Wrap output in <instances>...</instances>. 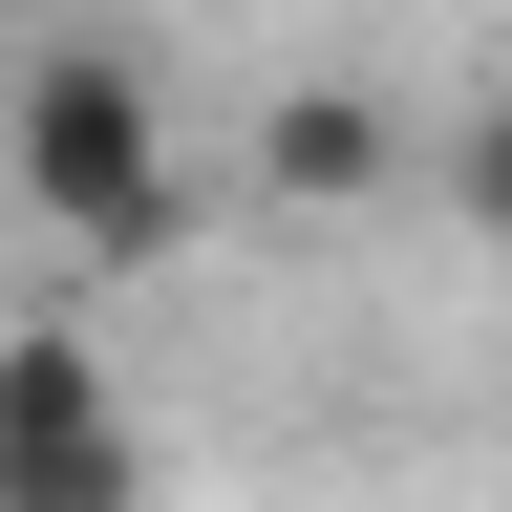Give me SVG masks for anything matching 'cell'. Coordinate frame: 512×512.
I'll return each instance as SVG.
<instances>
[{
    "instance_id": "obj_2",
    "label": "cell",
    "mask_w": 512,
    "mask_h": 512,
    "mask_svg": "<svg viewBox=\"0 0 512 512\" xmlns=\"http://www.w3.org/2000/svg\"><path fill=\"white\" fill-rule=\"evenodd\" d=\"M0 512H150V427L107 406L86 320H22L0 342Z\"/></svg>"
},
{
    "instance_id": "obj_1",
    "label": "cell",
    "mask_w": 512,
    "mask_h": 512,
    "mask_svg": "<svg viewBox=\"0 0 512 512\" xmlns=\"http://www.w3.org/2000/svg\"><path fill=\"white\" fill-rule=\"evenodd\" d=\"M0 192L64 235V256H171L192 235V171H171V86L128 43H43V64H0Z\"/></svg>"
},
{
    "instance_id": "obj_3",
    "label": "cell",
    "mask_w": 512,
    "mask_h": 512,
    "mask_svg": "<svg viewBox=\"0 0 512 512\" xmlns=\"http://www.w3.org/2000/svg\"><path fill=\"white\" fill-rule=\"evenodd\" d=\"M406 192V107L384 86H278L256 107V214H384Z\"/></svg>"
},
{
    "instance_id": "obj_4",
    "label": "cell",
    "mask_w": 512,
    "mask_h": 512,
    "mask_svg": "<svg viewBox=\"0 0 512 512\" xmlns=\"http://www.w3.org/2000/svg\"><path fill=\"white\" fill-rule=\"evenodd\" d=\"M448 214H470V235H491V256H512V86H491V107H470V128H448Z\"/></svg>"
}]
</instances>
